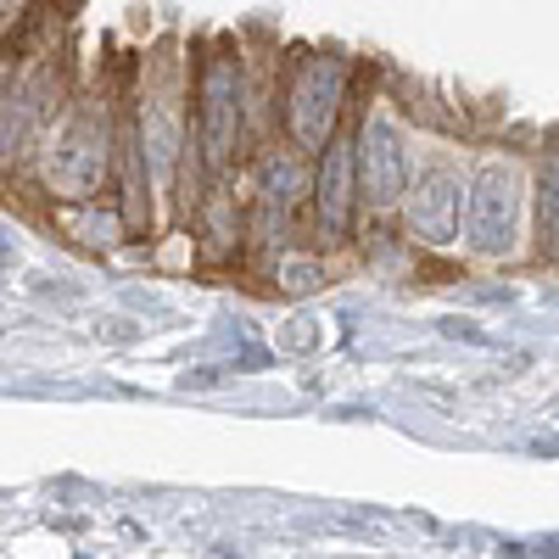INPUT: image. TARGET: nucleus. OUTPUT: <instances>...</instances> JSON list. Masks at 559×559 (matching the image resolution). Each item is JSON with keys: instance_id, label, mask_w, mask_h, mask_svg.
I'll use <instances>...</instances> for the list:
<instances>
[{"instance_id": "obj_1", "label": "nucleus", "mask_w": 559, "mask_h": 559, "mask_svg": "<svg viewBox=\"0 0 559 559\" xmlns=\"http://www.w3.org/2000/svg\"><path fill=\"white\" fill-rule=\"evenodd\" d=\"M197 140H202V157L207 168L218 174L229 163L241 140V62L229 51H213L202 62V79H197Z\"/></svg>"}, {"instance_id": "obj_2", "label": "nucleus", "mask_w": 559, "mask_h": 559, "mask_svg": "<svg viewBox=\"0 0 559 559\" xmlns=\"http://www.w3.org/2000/svg\"><path fill=\"white\" fill-rule=\"evenodd\" d=\"M471 224H464V241L481 258H503L515 252V236H521V174L509 163H487L471 185Z\"/></svg>"}, {"instance_id": "obj_3", "label": "nucleus", "mask_w": 559, "mask_h": 559, "mask_svg": "<svg viewBox=\"0 0 559 559\" xmlns=\"http://www.w3.org/2000/svg\"><path fill=\"white\" fill-rule=\"evenodd\" d=\"M342 84H347L342 62L313 57V62L297 68L292 96H286V129H292V140H297L302 152H324L331 123H336V112H342Z\"/></svg>"}, {"instance_id": "obj_4", "label": "nucleus", "mask_w": 559, "mask_h": 559, "mask_svg": "<svg viewBox=\"0 0 559 559\" xmlns=\"http://www.w3.org/2000/svg\"><path fill=\"white\" fill-rule=\"evenodd\" d=\"M358 179L376 207H392L408 191V146H403V129L386 112H376L358 129Z\"/></svg>"}, {"instance_id": "obj_5", "label": "nucleus", "mask_w": 559, "mask_h": 559, "mask_svg": "<svg viewBox=\"0 0 559 559\" xmlns=\"http://www.w3.org/2000/svg\"><path fill=\"white\" fill-rule=\"evenodd\" d=\"M464 179L453 168H426L408 197V236L426 247H453L459 241V207H464Z\"/></svg>"}, {"instance_id": "obj_6", "label": "nucleus", "mask_w": 559, "mask_h": 559, "mask_svg": "<svg viewBox=\"0 0 559 559\" xmlns=\"http://www.w3.org/2000/svg\"><path fill=\"white\" fill-rule=\"evenodd\" d=\"M353 174H358V140L353 134H331L324 140V157H319V179H313L319 236L324 241H342L347 224H353Z\"/></svg>"}, {"instance_id": "obj_7", "label": "nucleus", "mask_w": 559, "mask_h": 559, "mask_svg": "<svg viewBox=\"0 0 559 559\" xmlns=\"http://www.w3.org/2000/svg\"><path fill=\"white\" fill-rule=\"evenodd\" d=\"M107 174V123L102 118H73V129L57 140V157H51V185L62 197H90Z\"/></svg>"}, {"instance_id": "obj_8", "label": "nucleus", "mask_w": 559, "mask_h": 559, "mask_svg": "<svg viewBox=\"0 0 559 559\" xmlns=\"http://www.w3.org/2000/svg\"><path fill=\"white\" fill-rule=\"evenodd\" d=\"M537 207H543V247L548 258H559V152L537 174Z\"/></svg>"}]
</instances>
